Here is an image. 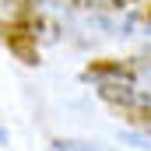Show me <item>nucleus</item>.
Instances as JSON below:
<instances>
[{
    "instance_id": "1",
    "label": "nucleus",
    "mask_w": 151,
    "mask_h": 151,
    "mask_svg": "<svg viewBox=\"0 0 151 151\" xmlns=\"http://www.w3.org/2000/svg\"><path fill=\"white\" fill-rule=\"evenodd\" d=\"M0 42L21 60V63H39V42H35V25L25 21H7L0 18Z\"/></svg>"
},
{
    "instance_id": "2",
    "label": "nucleus",
    "mask_w": 151,
    "mask_h": 151,
    "mask_svg": "<svg viewBox=\"0 0 151 151\" xmlns=\"http://www.w3.org/2000/svg\"><path fill=\"white\" fill-rule=\"evenodd\" d=\"M84 77L88 81H137V63L130 60H95L84 67Z\"/></svg>"
},
{
    "instance_id": "3",
    "label": "nucleus",
    "mask_w": 151,
    "mask_h": 151,
    "mask_svg": "<svg viewBox=\"0 0 151 151\" xmlns=\"http://www.w3.org/2000/svg\"><path fill=\"white\" fill-rule=\"evenodd\" d=\"M116 116H119L127 127H134V130H141V134H151V102L148 99H137V102H130V106H119Z\"/></svg>"
},
{
    "instance_id": "4",
    "label": "nucleus",
    "mask_w": 151,
    "mask_h": 151,
    "mask_svg": "<svg viewBox=\"0 0 151 151\" xmlns=\"http://www.w3.org/2000/svg\"><path fill=\"white\" fill-rule=\"evenodd\" d=\"M77 7H88V11H119V7H127L123 0H74Z\"/></svg>"
},
{
    "instance_id": "5",
    "label": "nucleus",
    "mask_w": 151,
    "mask_h": 151,
    "mask_svg": "<svg viewBox=\"0 0 151 151\" xmlns=\"http://www.w3.org/2000/svg\"><path fill=\"white\" fill-rule=\"evenodd\" d=\"M56 151H106V148H95V144H81V141H60Z\"/></svg>"
},
{
    "instance_id": "6",
    "label": "nucleus",
    "mask_w": 151,
    "mask_h": 151,
    "mask_svg": "<svg viewBox=\"0 0 151 151\" xmlns=\"http://www.w3.org/2000/svg\"><path fill=\"white\" fill-rule=\"evenodd\" d=\"M144 18H148V21H151V4H148V7H144Z\"/></svg>"
}]
</instances>
